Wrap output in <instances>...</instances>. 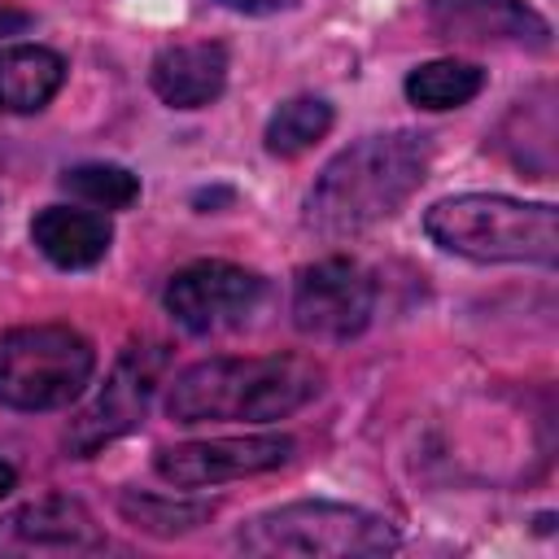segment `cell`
I'll use <instances>...</instances> for the list:
<instances>
[{"label": "cell", "mask_w": 559, "mask_h": 559, "mask_svg": "<svg viewBox=\"0 0 559 559\" xmlns=\"http://www.w3.org/2000/svg\"><path fill=\"white\" fill-rule=\"evenodd\" d=\"M428 175V140L415 131L367 135L336 153L306 197V227L319 236H354L397 214Z\"/></svg>", "instance_id": "cell-1"}, {"label": "cell", "mask_w": 559, "mask_h": 559, "mask_svg": "<svg viewBox=\"0 0 559 559\" xmlns=\"http://www.w3.org/2000/svg\"><path fill=\"white\" fill-rule=\"evenodd\" d=\"M323 389V371L297 354L266 358H205L175 376L166 415L175 424H266L301 411Z\"/></svg>", "instance_id": "cell-2"}, {"label": "cell", "mask_w": 559, "mask_h": 559, "mask_svg": "<svg viewBox=\"0 0 559 559\" xmlns=\"http://www.w3.org/2000/svg\"><path fill=\"white\" fill-rule=\"evenodd\" d=\"M424 231L472 262H537L559 258V210L550 201H515L498 192L445 197L424 214Z\"/></svg>", "instance_id": "cell-3"}, {"label": "cell", "mask_w": 559, "mask_h": 559, "mask_svg": "<svg viewBox=\"0 0 559 559\" xmlns=\"http://www.w3.org/2000/svg\"><path fill=\"white\" fill-rule=\"evenodd\" d=\"M236 550L245 555H301V559H371L397 550V533L389 520L345 507V502H284L275 511L253 515L236 533Z\"/></svg>", "instance_id": "cell-4"}, {"label": "cell", "mask_w": 559, "mask_h": 559, "mask_svg": "<svg viewBox=\"0 0 559 559\" xmlns=\"http://www.w3.org/2000/svg\"><path fill=\"white\" fill-rule=\"evenodd\" d=\"M96 354L66 323L0 332V402L17 411H57L83 393Z\"/></svg>", "instance_id": "cell-5"}, {"label": "cell", "mask_w": 559, "mask_h": 559, "mask_svg": "<svg viewBox=\"0 0 559 559\" xmlns=\"http://www.w3.org/2000/svg\"><path fill=\"white\" fill-rule=\"evenodd\" d=\"M162 367H166V345L162 341H135V345H127L122 358L114 362L109 380L100 384V393L66 428V450L79 454V459H87L100 445H109L122 432H131L144 419V411H148V397H153V389L162 380Z\"/></svg>", "instance_id": "cell-6"}, {"label": "cell", "mask_w": 559, "mask_h": 559, "mask_svg": "<svg viewBox=\"0 0 559 559\" xmlns=\"http://www.w3.org/2000/svg\"><path fill=\"white\" fill-rule=\"evenodd\" d=\"M162 301H166L170 319L197 336L227 332V328L245 323L253 314V306L262 301V275H253L236 262H223V258L188 262L183 271L170 275Z\"/></svg>", "instance_id": "cell-7"}, {"label": "cell", "mask_w": 559, "mask_h": 559, "mask_svg": "<svg viewBox=\"0 0 559 559\" xmlns=\"http://www.w3.org/2000/svg\"><path fill=\"white\" fill-rule=\"evenodd\" d=\"M371 310H376V284L358 262L323 258L314 266H301L293 288V323L306 336L349 341L371 323Z\"/></svg>", "instance_id": "cell-8"}, {"label": "cell", "mask_w": 559, "mask_h": 559, "mask_svg": "<svg viewBox=\"0 0 559 559\" xmlns=\"http://www.w3.org/2000/svg\"><path fill=\"white\" fill-rule=\"evenodd\" d=\"M288 454H293V437L258 432V437H214V441L166 445V450H157L153 467H157V476L166 485L205 489V485H223V480L271 472L280 463H288Z\"/></svg>", "instance_id": "cell-9"}, {"label": "cell", "mask_w": 559, "mask_h": 559, "mask_svg": "<svg viewBox=\"0 0 559 559\" xmlns=\"http://www.w3.org/2000/svg\"><path fill=\"white\" fill-rule=\"evenodd\" d=\"M428 22L445 39H524L546 48L550 26L524 0H428Z\"/></svg>", "instance_id": "cell-10"}, {"label": "cell", "mask_w": 559, "mask_h": 559, "mask_svg": "<svg viewBox=\"0 0 559 559\" xmlns=\"http://www.w3.org/2000/svg\"><path fill=\"white\" fill-rule=\"evenodd\" d=\"M153 92L170 109H201L227 87V48L223 44H170L153 57Z\"/></svg>", "instance_id": "cell-11"}, {"label": "cell", "mask_w": 559, "mask_h": 559, "mask_svg": "<svg viewBox=\"0 0 559 559\" xmlns=\"http://www.w3.org/2000/svg\"><path fill=\"white\" fill-rule=\"evenodd\" d=\"M31 240L35 249L66 266V271H83V266H96L114 240V227L105 214L96 210H70V205H48L35 214L31 223Z\"/></svg>", "instance_id": "cell-12"}, {"label": "cell", "mask_w": 559, "mask_h": 559, "mask_svg": "<svg viewBox=\"0 0 559 559\" xmlns=\"http://www.w3.org/2000/svg\"><path fill=\"white\" fill-rule=\"evenodd\" d=\"M0 533L22 542V546H61V550H79V546H100V533L87 515L83 502L74 498H39L17 507L13 515L0 520Z\"/></svg>", "instance_id": "cell-13"}, {"label": "cell", "mask_w": 559, "mask_h": 559, "mask_svg": "<svg viewBox=\"0 0 559 559\" xmlns=\"http://www.w3.org/2000/svg\"><path fill=\"white\" fill-rule=\"evenodd\" d=\"M66 83V61L39 44L0 48V114H35Z\"/></svg>", "instance_id": "cell-14"}, {"label": "cell", "mask_w": 559, "mask_h": 559, "mask_svg": "<svg viewBox=\"0 0 559 559\" xmlns=\"http://www.w3.org/2000/svg\"><path fill=\"white\" fill-rule=\"evenodd\" d=\"M480 87H485V70L472 61H454V57L428 61L406 74V100L419 109H459Z\"/></svg>", "instance_id": "cell-15"}, {"label": "cell", "mask_w": 559, "mask_h": 559, "mask_svg": "<svg viewBox=\"0 0 559 559\" xmlns=\"http://www.w3.org/2000/svg\"><path fill=\"white\" fill-rule=\"evenodd\" d=\"M328 131H332V105L319 100V96H293V100H284V105L271 114L262 140H266V153H275V157H297V153H306L310 144H319Z\"/></svg>", "instance_id": "cell-16"}, {"label": "cell", "mask_w": 559, "mask_h": 559, "mask_svg": "<svg viewBox=\"0 0 559 559\" xmlns=\"http://www.w3.org/2000/svg\"><path fill=\"white\" fill-rule=\"evenodd\" d=\"M61 188L87 205H100V210H127L135 197H140V179L127 170V166H114V162H83V166H70L61 175Z\"/></svg>", "instance_id": "cell-17"}, {"label": "cell", "mask_w": 559, "mask_h": 559, "mask_svg": "<svg viewBox=\"0 0 559 559\" xmlns=\"http://www.w3.org/2000/svg\"><path fill=\"white\" fill-rule=\"evenodd\" d=\"M210 502H175V498H153V493H122V515L135 528L148 533H188L201 520H210Z\"/></svg>", "instance_id": "cell-18"}, {"label": "cell", "mask_w": 559, "mask_h": 559, "mask_svg": "<svg viewBox=\"0 0 559 559\" xmlns=\"http://www.w3.org/2000/svg\"><path fill=\"white\" fill-rule=\"evenodd\" d=\"M31 22H35V17H31L26 9H17V4H0V39H4V35H22Z\"/></svg>", "instance_id": "cell-19"}, {"label": "cell", "mask_w": 559, "mask_h": 559, "mask_svg": "<svg viewBox=\"0 0 559 559\" xmlns=\"http://www.w3.org/2000/svg\"><path fill=\"white\" fill-rule=\"evenodd\" d=\"M227 9H240V13H271V9H280L284 0H223Z\"/></svg>", "instance_id": "cell-20"}, {"label": "cell", "mask_w": 559, "mask_h": 559, "mask_svg": "<svg viewBox=\"0 0 559 559\" xmlns=\"http://www.w3.org/2000/svg\"><path fill=\"white\" fill-rule=\"evenodd\" d=\"M13 485H17V467H13V463H4V459H0V498H4V493H9V489H13Z\"/></svg>", "instance_id": "cell-21"}]
</instances>
